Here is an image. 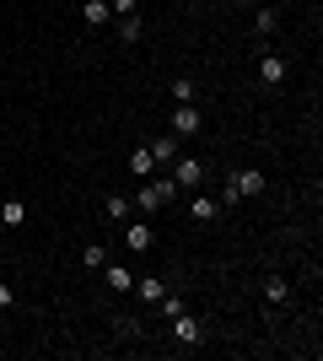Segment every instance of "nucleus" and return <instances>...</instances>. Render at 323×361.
<instances>
[{
    "label": "nucleus",
    "instance_id": "1",
    "mask_svg": "<svg viewBox=\"0 0 323 361\" xmlns=\"http://www.w3.org/2000/svg\"><path fill=\"white\" fill-rule=\"evenodd\" d=\"M172 195H178V183H172V178H156V183H146V189H140L135 205H140V211H162Z\"/></svg>",
    "mask_w": 323,
    "mask_h": 361
},
{
    "label": "nucleus",
    "instance_id": "2",
    "mask_svg": "<svg viewBox=\"0 0 323 361\" xmlns=\"http://www.w3.org/2000/svg\"><path fill=\"white\" fill-rule=\"evenodd\" d=\"M200 108H194V103H178V114H172V124H167V130H172V135H200Z\"/></svg>",
    "mask_w": 323,
    "mask_h": 361
},
{
    "label": "nucleus",
    "instance_id": "3",
    "mask_svg": "<svg viewBox=\"0 0 323 361\" xmlns=\"http://www.w3.org/2000/svg\"><path fill=\"white\" fill-rule=\"evenodd\" d=\"M172 183H178V189H200V183H205V167L194 162V157H184V162H172Z\"/></svg>",
    "mask_w": 323,
    "mask_h": 361
},
{
    "label": "nucleus",
    "instance_id": "4",
    "mask_svg": "<svg viewBox=\"0 0 323 361\" xmlns=\"http://www.w3.org/2000/svg\"><path fill=\"white\" fill-rule=\"evenodd\" d=\"M200 318H189V313H178L172 318V340H178V345H200Z\"/></svg>",
    "mask_w": 323,
    "mask_h": 361
},
{
    "label": "nucleus",
    "instance_id": "5",
    "mask_svg": "<svg viewBox=\"0 0 323 361\" xmlns=\"http://www.w3.org/2000/svg\"><path fill=\"white\" fill-rule=\"evenodd\" d=\"M232 189H237V195H264V173L259 167H243V173H232Z\"/></svg>",
    "mask_w": 323,
    "mask_h": 361
},
{
    "label": "nucleus",
    "instance_id": "6",
    "mask_svg": "<svg viewBox=\"0 0 323 361\" xmlns=\"http://www.w3.org/2000/svg\"><path fill=\"white\" fill-rule=\"evenodd\" d=\"M259 81L264 87H280V81H286V60H280V54H264L259 60Z\"/></svg>",
    "mask_w": 323,
    "mask_h": 361
},
{
    "label": "nucleus",
    "instance_id": "7",
    "mask_svg": "<svg viewBox=\"0 0 323 361\" xmlns=\"http://www.w3.org/2000/svg\"><path fill=\"white\" fill-rule=\"evenodd\" d=\"M124 243H129L135 254H146V248H151V243H156V232H151V226H146V221H135V226H129V232H124Z\"/></svg>",
    "mask_w": 323,
    "mask_h": 361
},
{
    "label": "nucleus",
    "instance_id": "8",
    "mask_svg": "<svg viewBox=\"0 0 323 361\" xmlns=\"http://www.w3.org/2000/svg\"><path fill=\"white\" fill-rule=\"evenodd\" d=\"M215 211H221V205H215V195H194V205H189V216H194V221H215Z\"/></svg>",
    "mask_w": 323,
    "mask_h": 361
},
{
    "label": "nucleus",
    "instance_id": "9",
    "mask_svg": "<svg viewBox=\"0 0 323 361\" xmlns=\"http://www.w3.org/2000/svg\"><path fill=\"white\" fill-rule=\"evenodd\" d=\"M103 275H108V286H113V291H135V275L124 270V264H103Z\"/></svg>",
    "mask_w": 323,
    "mask_h": 361
},
{
    "label": "nucleus",
    "instance_id": "10",
    "mask_svg": "<svg viewBox=\"0 0 323 361\" xmlns=\"http://www.w3.org/2000/svg\"><path fill=\"white\" fill-rule=\"evenodd\" d=\"M81 16H87L92 27H103V22H108L113 11H108V0H87V6H81Z\"/></svg>",
    "mask_w": 323,
    "mask_h": 361
},
{
    "label": "nucleus",
    "instance_id": "11",
    "mask_svg": "<svg viewBox=\"0 0 323 361\" xmlns=\"http://www.w3.org/2000/svg\"><path fill=\"white\" fill-rule=\"evenodd\" d=\"M146 151H151L156 162H172V157H178V135H162L156 146H146Z\"/></svg>",
    "mask_w": 323,
    "mask_h": 361
},
{
    "label": "nucleus",
    "instance_id": "12",
    "mask_svg": "<svg viewBox=\"0 0 323 361\" xmlns=\"http://www.w3.org/2000/svg\"><path fill=\"white\" fill-rule=\"evenodd\" d=\"M0 221H6V226H22V221H27L22 200H6V205H0Z\"/></svg>",
    "mask_w": 323,
    "mask_h": 361
},
{
    "label": "nucleus",
    "instance_id": "13",
    "mask_svg": "<svg viewBox=\"0 0 323 361\" xmlns=\"http://www.w3.org/2000/svg\"><path fill=\"white\" fill-rule=\"evenodd\" d=\"M151 167H156V157H151L146 146H135V151H129V173H151Z\"/></svg>",
    "mask_w": 323,
    "mask_h": 361
},
{
    "label": "nucleus",
    "instance_id": "14",
    "mask_svg": "<svg viewBox=\"0 0 323 361\" xmlns=\"http://www.w3.org/2000/svg\"><path fill=\"white\" fill-rule=\"evenodd\" d=\"M81 264H87V270H103V264H108V248H103V243H92V248L81 254Z\"/></svg>",
    "mask_w": 323,
    "mask_h": 361
},
{
    "label": "nucleus",
    "instance_id": "15",
    "mask_svg": "<svg viewBox=\"0 0 323 361\" xmlns=\"http://www.w3.org/2000/svg\"><path fill=\"white\" fill-rule=\"evenodd\" d=\"M264 302H286V281H280V275L264 281Z\"/></svg>",
    "mask_w": 323,
    "mask_h": 361
},
{
    "label": "nucleus",
    "instance_id": "16",
    "mask_svg": "<svg viewBox=\"0 0 323 361\" xmlns=\"http://www.w3.org/2000/svg\"><path fill=\"white\" fill-rule=\"evenodd\" d=\"M103 211L113 216V221H119V216H129V200H124V195H108V205H103Z\"/></svg>",
    "mask_w": 323,
    "mask_h": 361
},
{
    "label": "nucleus",
    "instance_id": "17",
    "mask_svg": "<svg viewBox=\"0 0 323 361\" xmlns=\"http://www.w3.org/2000/svg\"><path fill=\"white\" fill-rule=\"evenodd\" d=\"M162 291H167V286H162V281H151V275L140 281V297H146V302H162Z\"/></svg>",
    "mask_w": 323,
    "mask_h": 361
},
{
    "label": "nucleus",
    "instance_id": "18",
    "mask_svg": "<svg viewBox=\"0 0 323 361\" xmlns=\"http://www.w3.org/2000/svg\"><path fill=\"white\" fill-rule=\"evenodd\" d=\"M275 22H280V16H275V6H270V11H259V16H253V27H259V32H275Z\"/></svg>",
    "mask_w": 323,
    "mask_h": 361
},
{
    "label": "nucleus",
    "instance_id": "19",
    "mask_svg": "<svg viewBox=\"0 0 323 361\" xmlns=\"http://www.w3.org/2000/svg\"><path fill=\"white\" fill-rule=\"evenodd\" d=\"M119 32H124V44H135V38H140V16H124Z\"/></svg>",
    "mask_w": 323,
    "mask_h": 361
},
{
    "label": "nucleus",
    "instance_id": "20",
    "mask_svg": "<svg viewBox=\"0 0 323 361\" xmlns=\"http://www.w3.org/2000/svg\"><path fill=\"white\" fill-rule=\"evenodd\" d=\"M194 92H200L194 81H178V87H172V97H178V103H194Z\"/></svg>",
    "mask_w": 323,
    "mask_h": 361
},
{
    "label": "nucleus",
    "instance_id": "21",
    "mask_svg": "<svg viewBox=\"0 0 323 361\" xmlns=\"http://www.w3.org/2000/svg\"><path fill=\"white\" fill-rule=\"evenodd\" d=\"M162 313L178 318V313H184V297H167V291H162Z\"/></svg>",
    "mask_w": 323,
    "mask_h": 361
},
{
    "label": "nucleus",
    "instance_id": "22",
    "mask_svg": "<svg viewBox=\"0 0 323 361\" xmlns=\"http://www.w3.org/2000/svg\"><path fill=\"white\" fill-rule=\"evenodd\" d=\"M108 11H124V16H135V11H140V0H108Z\"/></svg>",
    "mask_w": 323,
    "mask_h": 361
},
{
    "label": "nucleus",
    "instance_id": "23",
    "mask_svg": "<svg viewBox=\"0 0 323 361\" xmlns=\"http://www.w3.org/2000/svg\"><path fill=\"white\" fill-rule=\"evenodd\" d=\"M0 307H11V286L6 281H0Z\"/></svg>",
    "mask_w": 323,
    "mask_h": 361
}]
</instances>
